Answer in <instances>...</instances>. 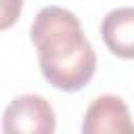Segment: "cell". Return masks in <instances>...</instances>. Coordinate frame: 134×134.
Here are the masks:
<instances>
[{"label": "cell", "instance_id": "6da1fadb", "mask_svg": "<svg viewBox=\"0 0 134 134\" xmlns=\"http://www.w3.org/2000/svg\"><path fill=\"white\" fill-rule=\"evenodd\" d=\"M44 80L63 92L82 90L96 71V54L80 19L63 6H44L29 29Z\"/></svg>", "mask_w": 134, "mask_h": 134}, {"label": "cell", "instance_id": "7a4b0ae2", "mask_svg": "<svg viewBox=\"0 0 134 134\" xmlns=\"http://www.w3.org/2000/svg\"><path fill=\"white\" fill-rule=\"evenodd\" d=\"M54 128V109L40 94H21L13 98L2 115V132L6 134H52Z\"/></svg>", "mask_w": 134, "mask_h": 134}, {"label": "cell", "instance_id": "3957f363", "mask_svg": "<svg viewBox=\"0 0 134 134\" xmlns=\"http://www.w3.org/2000/svg\"><path fill=\"white\" fill-rule=\"evenodd\" d=\"M84 134H134V121L128 105L115 94H103L94 98L82 121Z\"/></svg>", "mask_w": 134, "mask_h": 134}, {"label": "cell", "instance_id": "277c9868", "mask_svg": "<svg viewBox=\"0 0 134 134\" xmlns=\"http://www.w3.org/2000/svg\"><path fill=\"white\" fill-rule=\"evenodd\" d=\"M100 36L111 54L119 59H134V8L121 6L107 13L100 23Z\"/></svg>", "mask_w": 134, "mask_h": 134}, {"label": "cell", "instance_id": "5b68a950", "mask_svg": "<svg viewBox=\"0 0 134 134\" xmlns=\"http://www.w3.org/2000/svg\"><path fill=\"white\" fill-rule=\"evenodd\" d=\"M23 0H0V31L13 27L21 17Z\"/></svg>", "mask_w": 134, "mask_h": 134}]
</instances>
